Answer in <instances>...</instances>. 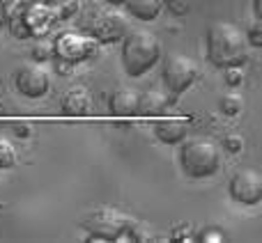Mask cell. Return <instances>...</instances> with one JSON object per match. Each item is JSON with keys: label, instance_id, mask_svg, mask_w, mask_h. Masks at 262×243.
I'll return each instance as SVG.
<instances>
[{"label": "cell", "instance_id": "1", "mask_svg": "<svg viewBox=\"0 0 262 243\" xmlns=\"http://www.w3.org/2000/svg\"><path fill=\"white\" fill-rule=\"evenodd\" d=\"M207 60L214 67H244L249 60V44L242 28L230 21H214L207 30Z\"/></svg>", "mask_w": 262, "mask_h": 243}, {"label": "cell", "instance_id": "2", "mask_svg": "<svg viewBox=\"0 0 262 243\" xmlns=\"http://www.w3.org/2000/svg\"><path fill=\"white\" fill-rule=\"evenodd\" d=\"M161 58V44L149 30H129L122 37V67L131 78H140Z\"/></svg>", "mask_w": 262, "mask_h": 243}, {"label": "cell", "instance_id": "3", "mask_svg": "<svg viewBox=\"0 0 262 243\" xmlns=\"http://www.w3.org/2000/svg\"><path fill=\"white\" fill-rule=\"evenodd\" d=\"M81 227L88 232L90 241H127L131 239L136 221L113 207H99L83 216Z\"/></svg>", "mask_w": 262, "mask_h": 243}, {"label": "cell", "instance_id": "4", "mask_svg": "<svg viewBox=\"0 0 262 243\" xmlns=\"http://www.w3.org/2000/svg\"><path fill=\"white\" fill-rule=\"evenodd\" d=\"M180 165L191 179L212 177L221 165V149L209 138H189L182 140L180 147Z\"/></svg>", "mask_w": 262, "mask_h": 243}, {"label": "cell", "instance_id": "5", "mask_svg": "<svg viewBox=\"0 0 262 243\" xmlns=\"http://www.w3.org/2000/svg\"><path fill=\"white\" fill-rule=\"evenodd\" d=\"M83 32L97 39L99 44H113L129 32V21L115 5L95 7L83 18Z\"/></svg>", "mask_w": 262, "mask_h": 243}, {"label": "cell", "instance_id": "6", "mask_svg": "<svg viewBox=\"0 0 262 243\" xmlns=\"http://www.w3.org/2000/svg\"><path fill=\"white\" fill-rule=\"evenodd\" d=\"M51 44H53V58H58L62 64L88 62L99 53V41L78 30L60 32V35H55V39Z\"/></svg>", "mask_w": 262, "mask_h": 243}, {"label": "cell", "instance_id": "7", "mask_svg": "<svg viewBox=\"0 0 262 243\" xmlns=\"http://www.w3.org/2000/svg\"><path fill=\"white\" fill-rule=\"evenodd\" d=\"M163 85L168 94L180 96L189 90L198 78V64L184 53H170L163 62Z\"/></svg>", "mask_w": 262, "mask_h": 243}, {"label": "cell", "instance_id": "8", "mask_svg": "<svg viewBox=\"0 0 262 243\" xmlns=\"http://www.w3.org/2000/svg\"><path fill=\"white\" fill-rule=\"evenodd\" d=\"M228 193L235 202L253 207L260 204L262 200V175L255 167H242L232 175L230 184H228Z\"/></svg>", "mask_w": 262, "mask_h": 243}, {"label": "cell", "instance_id": "9", "mask_svg": "<svg viewBox=\"0 0 262 243\" xmlns=\"http://www.w3.org/2000/svg\"><path fill=\"white\" fill-rule=\"evenodd\" d=\"M14 85H16V90L21 92L23 96H28V99H41V96L49 92L51 81H49L46 69L41 67L39 62H28L16 69V74H14Z\"/></svg>", "mask_w": 262, "mask_h": 243}, {"label": "cell", "instance_id": "10", "mask_svg": "<svg viewBox=\"0 0 262 243\" xmlns=\"http://www.w3.org/2000/svg\"><path fill=\"white\" fill-rule=\"evenodd\" d=\"M55 21V14L49 9L46 3H35L30 7H26V12L21 14L23 23V35L30 37H41Z\"/></svg>", "mask_w": 262, "mask_h": 243}, {"label": "cell", "instance_id": "11", "mask_svg": "<svg viewBox=\"0 0 262 243\" xmlns=\"http://www.w3.org/2000/svg\"><path fill=\"white\" fill-rule=\"evenodd\" d=\"M90 108H92V96L88 92V87L83 85L69 87L62 96V104H60V110L67 117H85V115H90Z\"/></svg>", "mask_w": 262, "mask_h": 243}, {"label": "cell", "instance_id": "12", "mask_svg": "<svg viewBox=\"0 0 262 243\" xmlns=\"http://www.w3.org/2000/svg\"><path fill=\"white\" fill-rule=\"evenodd\" d=\"M154 135L163 144H180L189 135V121L182 117H163L154 121Z\"/></svg>", "mask_w": 262, "mask_h": 243}, {"label": "cell", "instance_id": "13", "mask_svg": "<svg viewBox=\"0 0 262 243\" xmlns=\"http://www.w3.org/2000/svg\"><path fill=\"white\" fill-rule=\"evenodd\" d=\"M138 96L140 92L134 87H118L113 94L108 96V108L115 117H131L138 110Z\"/></svg>", "mask_w": 262, "mask_h": 243}, {"label": "cell", "instance_id": "14", "mask_svg": "<svg viewBox=\"0 0 262 243\" xmlns=\"http://www.w3.org/2000/svg\"><path fill=\"white\" fill-rule=\"evenodd\" d=\"M168 106H170V94H163L161 90L149 87V90L140 92L138 110H136V113L143 115V117H159V115H161Z\"/></svg>", "mask_w": 262, "mask_h": 243}, {"label": "cell", "instance_id": "15", "mask_svg": "<svg viewBox=\"0 0 262 243\" xmlns=\"http://www.w3.org/2000/svg\"><path fill=\"white\" fill-rule=\"evenodd\" d=\"M124 5L131 16L138 21H152L163 9V0H124Z\"/></svg>", "mask_w": 262, "mask_h": 243}, {"label": "cell", "instance_id": "16", "mask_svg": "<svg viewBox=\"0 0 262 243\" xmlns=\"http://www.w3.org/2000/svg\"><path fill=\"white\" fill-rule=\"evenodd\" d=\"M46 5H49V9L55 14V18H62V21L76 16L78 7H81L78 0H46Z\"/></svg>", "mask_w": 262, "mask_h": 243}, {"label": "cell", "instance_id": "17", "mask_svg": "<svg viewBox=\"0 0 262 243\" xmlns=\"http://www.w3.org/2000/svg\"><path fill=\"white\" fill-rule=\"evenodd\" d=\"M193 239L195 241H205V243H223V241H228V234H226V230H223V227L207 225V227H203L200 232H195Z\"/></svg>", "mask_w": 262, "mask_h": 243}, {"label": "cell", "instance_id": "18", "mask_svg": "<svg viewBox=\"0 0 262 243\" xmlns=\"http://www.w3.org/2000/svg\"><path fill=\"white\" fill-rule=\"evenodd\" d=\"M219 108H221V113L228 115V117H237V115L242 113V108H244V99H242L239 94H226L219 101Z\"/></svg>", "mask_w": 262, "mask_h": 243}, {"label": "cell", "instance_id": "19", "mask_svg": "<svg viewBox=\"0 0 262 243\" xmlns=\"http://www.w3.org/2000/svg\"><path fill=\"white\" fill-rule=\"evenodd\" d=\"M16 165V149L9 140L0 138V170H9Z\"/></svg>", "mask_w": 262, "mask_h": 243}, {"label": "cell", "instance_id": "20", "mask_svg": "<svg viewBox=\"0 0 262 243\" xmlns=\"http://www.w3.org/2000/svg\"><path fill=\"white\" fill-rule=\"evenodd\" d=\"M223 81L228 87H239L244 83V67L235 64V67H223Z\"/></svg>", "mask_w": 262, "mask_h": 243}, {"label": "cell", "instance_id": "21", "mask_svg": "<svg viewBox=\"0 0 262 243\" xmlns=\"http://www.w3.org/2000/svg\"><path fill=\"white\" fill-rule=\"evenodd\" d=\"M244 35H246V44L253 46V48H260L262 46V21L260 18H255V21L251 23Z\"/></svg>", "mask_w": 262, "mask_h": 243}, {"label": "cell", "instance_id": "22", "mask_svg": "<svg viewBox=\"0 0 262 243\" xmlns=\"http://www.w3.org/2000/svg\"><path fill=\"white\" fill-rule=\"evenodd\" d=\"M221 147L226 149L228 154H239L242 149H244V138L237 135V133H230V135H226V138L221 140Z\"/></svg>", "mask_w": 262, "mask_h": 243}, {"label": "cell", "instance_id": "23", "mask_svg": "<svg viewBox=\"0 0 262 243\" xmlns=\"http://www.w3.org/2000/svg\"><path fill=\"white\" fill-rule=\"evenodd\" d=\"M163 7H168V12L175 16H184L191 9V0H163Z\"/></svg>", "mask_w": 262, "mask_h": 243}, {"label": "cell", "instance_id": "24", "mask_svg": "<svg viewBox=\"0 0 262 243\" xmlns=\"http://www.w3.org/2000/svg\"><path fill=\"white\" fill-rule=\"evenodd\" d=\"M32 55H35L37 62L53 58V44H51V41H39V44H35V48H32Z\"/></svg>", "mask_w": 262, "mask_h": 243}, {"label": "cell", "instance_id": "25", "mask_svg": "<svg viewBox=\"0 0 262 243\" xmlns=\"http://www.w3.org/2000/svg\"><path fill=\"white\" fill-rule=\"evenodd\" d=\"M170 236H172L175 241H193V232H191L186 225H182V227H177V230H172Z\"/></svg>", "mask_w": 262, "mask_h": 243}, {"label": "cell", "instance_id": "26", "mask_svg": "<svg viewBox=\"0 0 262 243\" xmlns=\"http://www.w3.org/2000/svg\"><path fill=\"white\" fill-rule=\"evenodd\" d=\"M16 135L28 138V135H30V126H28V124H16Z\"/></svg>", "mask_w": 262, "mask_h": 243}, {"label": "cell", "instance_id": "27", "mask_svg": "<svg viewBox=\"0 0 262 243\" xmlns=\"http://www.w3.org/2000/svg\"><path fill=\"white\" fill-rule=\"evenodd\" d=\"M253 16L262 18V0H253Z\"/></svg>", "mask_w": 262, "mask_h": 243}, {"label": "cell", "instance_id": "28", "mask_svg": "<svg viewBox=\"0 0 262 243\" xmlns=\"http://www.w3.org/2000/svg\"><path fill=\"white\" fill-rule=\"evenodd\" d=\"M106 3H108V5H115V7H118V5H124V0H106Z\"/></svg>", "mask_w": 262, "mask_h": 243}, {"label": "cell", "instance_id": "29", "mask_svg": "<svg viewBox=\"0 0 262 243\" xmlns=\"http://www.w3.org/2000/svg\"><path fill=\"white\" fill-rule=\"evenodd\" d=\"M3 26H5V16H3V7H0V30H3Z\"/></svg>", "mask_w": 262, "mask_h": 243}, {"label": "cell", "instance_id": "30", "mask_svg": "<svg viewBox=\"0 0 262 243\" xmlns=\"http://www.w3.org/2000/svg\"><path fill=\"white\" fill-rule=\"evenodd\" d=\"M3 115H5V108H3V104H0V119H3Z\"/></svg>", "mask_w": 262, "mask_h": 243}]
</instances>
